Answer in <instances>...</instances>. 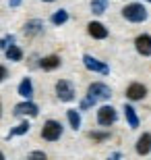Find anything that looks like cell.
<instances>
[{"mask_svg": "<svg viewBox=\"0 0 151 160\" xmlns=\"http://www.w3.org/2000/svg\"><path fill=\"white\" fill-rule=\"evenodd\" d=\"M122 17L126 19V21H130V23H143L147 19V8L143 4H126L124 8H122Z\"/></svg>", "mask_w": 151, "mask_h": 160, "instance_id": "6da1fadb", "label": "cell"}, {"mask_svg": "<svg viewBox=\"0 0 151 160\" xmlns=\"http://www.w3.org/2000/svg\"><path fill=\"white\" fill-rule=\"evenodd\" d=\"M87 98L95 104L99 100H110L112 98V89L106 85V83H91L87 89Z\"/></svg>", "mask_w": 151, "mask_h": 160, "instance_id": "7a4b0ae2", "label": "cell"}, {"mask_svg": "<svg viewBox=\"0 0 151 160\" xmlns=\"http://www.w3.org/2000/svg\"><path fill=\"white\" fill-rule=\"evenodd\" d=\"M60 135H62V125L58 121H46L44 129H41V137L46 142H56V139H60Z\"/></svg>", "mask_w": 151, "mask_h": 160, "instance_id": "3957f363", "label": "cell"}, {"mask_svg": "<svg viewBox=\"0 0 151 160\" xmlns=\"http://www.w3.org/2000/svg\"><path fill=\"white\" fill-rule=\"evenodd\" d=\"M56 96H58L62 102L75 100V88H73V83L66 81V79H60V81L56 83Z\"/></svg>", "mask_w": 151, "mask_h": 160, "instance_id": "277c9868", "label": "cell"}, {"mask_svg": "<svg viewBox=\"0 0 151 160\" xmlns=\"http://www.w3.org/2000/svg\"><path fill=\"white\" fill-rule=\"evenodd\" d=\"M83 65L93 73H101V75H108L110 73V67L106 65V62H101V60L93 58L91 54H83Z\"/></svg>", "mask_w": 151, "mask_h": 160, "instance_id": "5b68a950", "label": "cell"}, {"mask_svg": "<svg viewBox=\"0 0 151 160\" xmlns=\"http://www.w3.org/2000/svg\"><path fill=\"white\" fill-rule=\"evenodd\" d=\"M116 119H118V114H116V110H114L112 106H101L97 110V123L101 125V127H110V125H114Z\"/></svg>", "mask_w": 151, "mask_h": 160, "instance_id": "8992f818", "label": "cell"}, {"mask_svg": "<svg viewBox=\"0 0 151 160\" xmlns=\"http://www.w3.org/2000/svg\"><path fill=\"white\" fill-rule=\"evenodd\" d=\"M12 112H15V117H37V114H40V108L35 106L33 102L27 100V102H21V104H17Z\"/></svg>", "mask_w": 151, "mask_h": 160, "instance_id": "52a82bcc", "label": "cell"}, {"mask_svg": "<svg viewBox=\"0 0 151 160\" xmlns=\"http://www.w3.org/2000/svg\"><path fill=\"white\" fill-rule=\"evenodd\" d=\"M147 96V88L143 83H130L126 88V98L128 100H143Z\"/></svg>", "mask_w": 151, "mask_h": 160, "instance_id": "ba28073f", "label": "cell"}, {"mask_svg": "<svg viewBox=\"0 0 151 160\" xmlns=\"http://www.w3.org/2000/svg\"><path fill=\"white\" fill-rule=\"evenodd\" d=\"M134 48H137V52L143 54V56H151V36L143 33L134 40Z\"/></svg>", "mask_w": 151, "mask_h": 160, "instance_id": "9c48e42d", "label": "cell"}, {"mask_svg": "<svg viewBox=\"0 0 151 160\" xmlns=\"http://www.w3.org/2000/svg\"><path fill=\"white\" fill-rule=\"evenodd\" d=\"M87 31H89V36L95 38V40H106V38H108L106 25H101L99 21H91V23L87 25Z\"/></svg>", "mask_w": 151, "mask_h": 160, "instance_id": "30bf717a", "label": "cell"}, {"mask_svg": "<svg viewBox=\"0 0 151 160\" xmlns=\"http://www.w3.org/2000/svg\"><path fill=\"white\" fill-rule=\"evenodd\" d=\"M25 36L27 38H33V36H40L41 31H44V23H41L40 19H33V21H27L23 27Z\"/></svg>", "mask_w": 151, "mask_h": 160, "instance_id": "8fae6325", "label": "cell"}, {"mask_svg": "<svg viewBox=\"0 0 151 160\" xmlns=\"http://www.w3.org/2000/svg\"><path fill=\"white\" fill-rule=\"evenodd\" d=\"M149 152H151V133H143L137 142V154L147 156Z\"/></svg>", "mask_w": 151, "mask_h": 160, "instance_id": "7c38bea8", "label": "cell"}, {"mask_svg": "<svg viewBox=\"0 0 151 160\" xmlns=\"http://www.w3.org/2000/svg\"><path fill=\"white\" fill-rule=\"evenodd\" d=\"M40 67L44 69V71H54V69H58V67H60V56L50 54V56H46V58L40 60Z\"/></svg>", "mask_w": 151, "mask_h": 160, "instance_id": "4fadbf2b", "label": "cell"}, {"mask_svg": "<svg viewBox=\"0 0 151 160\" xmlns=\"http://www.w3.org/2000/svg\"><path fill=\"white\" fill-rule=\"evenodd\" d=\"M124 117H126V123L130 125V129L139 127V117H137V112H134V108L130 104H124Z\"/></svg>", "mask_w": 151, "mask_h": 160, "instance_id": "5bb4252c", "label": "cell"}, {"mask_svg": "<svg viewBox=\"0 0 151 160\" xmlns=\"http://www.w3.org/2000/svg\"><path fill=\"white\" fill-rule=\"evenodd\" d=\"M19 96H23V98H27V100L33 96V83H31L29 77H25L23 81L19 83Z\"/></svg>", "mask_w": 151, "mask_h": 160, "instance_id": "9a60e30c", "label": "cell"}, {"mask_svg": "<svg viewBox=\"0 0 151 160\" xmlns=\"http://www.w3.org/2000/svg\"><path fill=\"white\" fill-rule=\"evenodd\" d=\"M6 58L12 60V62H19V60L23 58V50H21L19 46H15V44H12V46L6 48Z\"/></svg>", "mask_w": 151, "mask_h": 160, "instance_id": "2e32d148", "label": "cell"}, {"mask_svg": "<svg viewBox=\"0 0 151 160\" xmlns=\"http://www.w3.org/2000/svg\"><path fill=\"white\" fill-rule=\"evenodd\" d=\"M29 127H31V125L27 123V121L19 123L17 127H12V129H11V133H8V139H11V137H15V135H25V133L29 131Z\"/></svg>", "mask_w": 151, "mask_h": 160, "instance_id": "e0dca14e", "label": "cell"}, {"mask_svg": "<svg viewBox=\"0 0 151 160\" xmlns=\"http://www.w3.org/2000/svg\"><path fill=\"white\" fill-rule=\"evenodd\" d=\"M50 21H52L54 25H64L66 21H68V12L64 11V8H60V11H56L52 15V19H50Z\"/></svg>", "mask_w": 151, "mask_h": 160, "instance_id": "ac0fdd59", "label": "cell"}, {"mask_svg": "<svg viewBox=\"0 0 151 160\" xmlns=\"http://www.w3.org/2000/svg\"><path fill=\"white\" fill-rule=\"evenodd\" d=\"M66 119H68L70 127H73L75 131L81 127V117H79V112H77V110H68V112H66Z\"/></svg>", "mask_w": 151, "mask_h": 160, "instance_id": "d6986e66", "label": "cell"}, {"mask_svg": "<svg viewBox=\"0 0 151 160\" xmlns=\"http://www.w3.org/2000/svg\"><path fill=\"white\" fill-rule=\"evenodd\" d=\"M91 12H95V15L106 12V0H91Z\"/></svg>", "mask_w": 151, "mask_h": 160, "instance_id": "ffe728a7", "label": "cell"}, {"mask_svg": "<svg viewBox=\"0 0 151 160\" xmlns=\"http://www.w3.org/2000/svg\"><path fill=\"white\" fill-rule=\"evenodd\" d=\"M89 137H91L93 142H104V139H108V137H110V133H99V131H91V133H89Z\"/></svg>", "mask_w": 151, "mask_h": 160, "instance_id": "44dd1931", "label": "cell"}, {"mask_svg": "<svg viewBox=\"0 0 151 160\" xmlns=\"http://www.w3.org/2000/svg\"><path fill=\"white\" fill-rule=\"evenodd\" d=\"M15 44V36H6V38H2L0 40V50H6L8 46H12Z\"/></svg>", "mask_w": 151, "mask_h": 160, "instance_id": "7402d4cb", "label": "cell"}, {"mask_svg": "<svg viewBox=\"0 0 151 160\" xmlns=\"http://www.w3.org/2000/svg\"><path fill=\"white\" fill-rule=\"evenodd\" d=\"M29 160H48V156L44 152H40V150H35V152L29 154Z\"/></svg>", "mask_w": 151, "mask_h": 160, "instance_id": "603a6c76", "label": "cell"}, {"mask_svg": "<svg viewBox=\"0 0 151 160\" xmlns=\"http://www.w3.org/2000/svg\"><path fill=\"white\" fill-rule=\"evenodd\" d=\"M6 75H8V73H6V69H4L2 65H0V83H2V81L6 79Z\"/></svg>", "mask_w": 151, "mask_h": 160, "instance_id": "cb8c5ba5", "label": "cell"}, {"mask_svg": "<svg viewBox=\"0 0 151 160\" xmlns=\"http://www.w3.org/2000/svg\"><path fill=\"white\" fill-rule=\"evenodd\" d=\"M8 4H11L12 8H15V6H19V4H21V0H8Z\"/></svg>", "mask_w": 151, "mask_h": 160, "instance_id": "d4e9b609", "label": "cell"}, {"mask_svg": "<svg viewBox=\"0 0 151 160\" xmlns=\"http://www.w3.org/2000/svg\"><path fill=\"white\" fill-rule=\"evenodd\" d=\"M0 160H4V154H2V152H0Z\"/></svg>", "mask_w": 151, "mask_h": 160, "instance_id": "484cf974", "label": "cell"}, {"mask_svg": "<svg viewBox=\"0 0 151 160\" xmlns=\"http://www.w3.org/2000/svg\"><path fill=\"white\" fill-rule=\"evenodd\" d=\"M0 114H2V104H0Z\"/></svg>", "mask_w": 151, "mask_h": 160, "instance_id": "4316f807", "label": "cell"}, {"mask_svg": "<svg viewBox=\"0 0 151 160\" xmlns=\"http://www.w3.org/2000/svg\"><path fill=\"white\" fill-rule=\"evenodd\" d=\"M44 2H54V0H44Z\"/></svg>", "mask_w": 151, "mask_h": 160, "instance_id": "83f0119b", "label": "cell"}, {"mask_svg": "<svg viewBox=\"0 0 151 160\" xmlns=\"http://www.w3.org/2000/svg\"><path fill=\"white\" fill-rule=\"evenodd\" d=\"M108 160H114V158H108Z\"/></svg>", "mask_w": 151, "mask_h": 160, "instance_id": "f1b7e54d", "label": "cell"}, {"mask_svg": "<svg viewBox=\"0 0 151 160\" xmlns=\"http://www.w3.org/2000/svg\"><path fill=\"white\" fill-rule=\"evenodd\" d=\"M147 2H151V0H147Z\"/></svg>", "mask_w": 151, "mask_h": 160, "instance_id": "f546056e", "label": "cell"}]
</instances>
